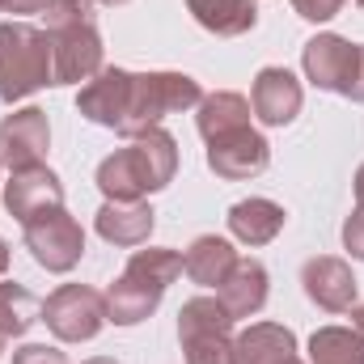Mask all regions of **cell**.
Masks as SVG:
<instances>
[{"label":"cell","instance_id":"1","mask_svg":"<svg viewBox=\"0 0 364 364\" xmlns=\"http://www.w3.org/2000/svg\"><path fill=\"white\" fill-rule=\"evenodd\" d=\"M174 174H178V140L170 132L153 127L97 166V191L106 199L127 203V199H144V195L170 186Z\"/></svg>","mask_w":364,"mask_h":364},{"label":"cell","instance_id":"2","mask_svg":"<svg viewBox=\"0 0 364 364\" xmlns=\"http://www.w3.org/2000/svg\"><path fill=\"white\" fill-rule=\"evenodd\" d=\"M182 275V255L170 246H157V250H136L127 259L123 275L102 292L106 296V322L114 326H136L144 318L157 314L166 288Z\"/></svg>","mask_w":364,"mask_h":364},{"label":"cell","instance_id":"3","mask_svg":"<svg viewBox=\"0 0 364 364\" xmlns=\"http://www.w3.org/2000/svg\"><path fill=\"white\" fill-rule=\"evenodd\" d=\"M55 85L51 34L30 21H0V102H21Z\"/></svg>","mask_w":364,"mask_h":364},{"label":"cell","instance_id":"4","mask_svg":"<svg viewBox=\"0 0 364 364\" xmlns=\"http://www.w3.org/2000/svg\"><path fill=\"white\" fill-rule=\"evenodd\" d=\"M203 102V90L195 77L186 73H132V93H127V110L123 123L114 127L119 136L136 140L144 132H153L166 114L195 110Z\"/></svg>","mask_w":364,"mask_h":364},{"label":"cell","instance_id":"5","mask_svg":"<svg viewBox=\"0 0 364 364\" xmlns=\"http://www.w3.org/2000/svg\"><path fill=\"white\" fill-rule=\"evenodd\" d=\"M233 314L220 296H191L178 309V343L186 364H233Z\"/></svg>","mask_w":364,"mask_h":364},{"label":"cell","instance_id":"6","mask_svg":"<svg viewBox=\"0 0 364 364\" xmlns=\"http://www.w3.org/2000/svg\"><path fill=\"white\" fill-rule=\"evenodd\" d=\"M43 322L60 343H90L106 326V296L85 284H64L43 301Z\"/></svg>","mask_w":364,"mask_h":364},{"label":"cell","instance_id":"7","mask_svg":"<svg viewBox=\"0 0 364 364\" xmlns=\"http://www.w3.org/2000/svg\"><path fill=\"white\" fill-rule=\"evenodd\" d=\"M26 229V250H30V259L43 267V272H73L77 263H81V255H85V229H81V220L77 216H68L64 208H55V212H43L38 220H30V225H21Z\"/></svg>","mask_w":364,"mask_h":364},{"label":"cell","instance_id":"8","mask_svg":"<svg viewBox=\"0 0 364 364\" xmlns=\"http://www.w3.org/2000/svg\"><path fill=\"white\" fill-rule=\"evenodd\" d=\"M356 55H360V43H348L343 34H314L301 47V68L318 90L348 97L352 73H356Z\"/></svg>","mask_w":364,"mask_h":364},{"label":"cell","instance_id":"9","mask_svg":"<svg viewBox=\"0 0 364 364\" xmlns=\"http://www.w3.org/2000/svg\"><path fill=\"white\" fill-rule=\"evenodd\" d=\"M208 166H212L216 178H225V182L259 178L272 166V144L255 127H242V132H229V136L208 140Z\"/></svg>","mask_w":364,"mask_h":364},{"label":"cell","instance_id":"10","mask_svg":"<svg viewBox=\"0 0 364 364\" xmlns=\"http://www.w3.org/2000/svg\"><path fill=\"white\" fill-rule=\"evenodd\" d=\"M51 149V123L47 110L26 106L0 119V166L9 170H26V166H43Z\"/></svg>","mask_w":364,"mask_h":364},{"label":"cell","instance_id":"11","mask_svg":"<svg viewBox=\"0 0 364 364\" xmlns=\"http://www.w3.org/2000/svg\"><path fill=\"white\" fill-rule=\"evenodd\" d=\"M4 208H9L13 220L30 225V220H38L43 212L64 208V182H60L55 170H47V166L13 170L9 182H4Z\"/></svg>","mask_w":364,"mask_h":364},{"label":"cell","instance_id":"12","mask_svg":"<svg viewBox=\"0 0 364 364\" xmlns=\"http://www.w3.org/2000/svg\"><path fill=\"white\" fill-rule=\"evenodd\" d=\"M51 64L55 85H81L102 73V34L93 26H73L51 34Z\"/></svg>","mask_w":364,"mask_h":364},{"label":"cell","instance_id":"13","mask_svg":"<svg viewBox=\"0 0 364 364\" xmlns=\"http://www.w3.org/2000/svg\"><path fill=\"white\" fill-rule=\"evenodd\" d=\"M301 284H305V296L326 314H348L356 305V275L343 259H331V255L309 259L301 267Z\"/></svg>","mask_w":364,"mask_h":364},{"label":"cell","instance_id":"14","mask_svg":"<svg viewBox=\"0 0 364 364\" xmlns=\"http://www.w3.org/2000/svg\"><path fill=\"white\" fill-rule=\"evenodd\" d=\"M301 102H305V90H301V81H296L288 68H263V73L255 77L250 106H255V114H259L267 127H288V123L301 114Z\"/></svg>","mask_w":364,"mask_h":364},{"label":"cell","instance_id":"15","mask_svg":"<svg viewBox=\"0 0 364 364\" xmlns=\"http://www.w3.org/2000/svg\"><path fill=\"white\" fill-rule=\"evenodd\" d=\"M127 93H132V73L127 68H102L93 81L81 85L77 110L97 127H119L123 110H127Z\"/></svg>","mask_w":364,"mask_h":364},{"label":"cell","instance_id":"16","mask_svg":"<svg viewBox=\"0 0 364 364\" xmlns=\"http://www.w3.org/2000/svg\"><path fill=\"white\" fill-rule=\"evenodd\" d=\"M97 237L110 242V246H144L153 225H157V212L144 203V199H106L102 212H97Z\"/></svg>","mask_w":364,"mask_h":364},{"label":"cell","instance_id":"17","mask_svg":"<svg viewBox=\"0 0 364 364\" xmlns=\"http://www.w3.org/2000/svg\"><path fill=\"white\" fill-rule=\"evenodd\" d=\"M296 360V335L279 322H255L233 339V364H288Z\"/></svg>","mask_w":364,"mask_h":364},{"label":"cell","instance_id":"18","mask_svg":"<svg viewBox=\"0 0 364 364\" xmlns=\"http://www.w3.org/2000/svg\"><path fill=\"white\" fill-rule=\"evenodd\" d=\"M267 284H272V275L259 259H237V267L216 288V296L225 301V309L233 318H255L267 305Z\"/></svg>","mask_w":364,"mask_h":364},{"label":"cell","instance_id":"19","mask_svg":"<svg viewBox=\"0 0 364 364\" xmlns=\"http://www.w3.org/2000/svg\"><path fill=\"white\" fill-rule=\"evenodd\" d=\"M237 259L242 255L233 250V242H225L216 233H203L182 255V272L191 275V284H199V288H220L229 279V272L237 267Z\"/></svg>","mask_w":364,"mask_h":364},{"label":"cell","instance_id":"20","mask_svg":"<svg viewBox=\"0 0 364 364\" xmlns=\"http://www.w3.org/2000/svg\"><path fill=\"white\" fill-rule=\"evenodd\" d=\"M284 208L275 203V199H259V195H250V199H242V203H233L229 208V233L237 237V242H246V246H267L279 237V229H284Z\"/></svg>","mask_w":364,"mask_h":364},{"label":"cell","instance_id":"21","mask_svg":"<svg viewBox=\"0 0 364 364\" xmlns=\"http://www.w3.org/2000/svg\"><path fill=\"white\" fill-rule=\"evenodd\" d=\"M199 114H195V127H199V136L203 140H216V136H229V132H242V127H250V97H242V93L233 90H220V93H203V102L195 106Z\"/></svg>","mask_w":364,"mask_h":364},{"label":"cell","instance_id":"22","mask_svg":"<svg viewBox=\"0 0 364 364\" xmlns=\"http://www.w3.org/2000/svg\"><path fill=\"white\" fill-rule=\"evenodd\" d=\"M186 9L208 34H220V38L250 34L255 21H259V4L255 0H186Z\"/></svg>","mask_w":364,"mask_h":364},{"label":"cell","instance_id":"23","mask_svg":"<svg viewBox=\"0 0 364 364\" xmlns=\"http://www.w3.org/2000/svg\"><path fill=\"white\" fill-rule=\"evenodd\" d=\"M38 318H43V301H38L26 284L4 279V284H0V335H4V339H21Z\"/></svg>","mask_w":364,"mask_h":364},{"label":"cell","instance_id":"24","mask_svg":"<svg viewBox=\"0 0 364 364\" xmlns=\"http://www.w3.org/2000/svg\"><path fill=\"white\" fill-rule=\"evenodd\" d=\"M309 364H364V335L356 326H322V331H314Z\"/></svg>","mask_w":364,"mask_h":364},{"label":"cell","instance_id":"25","mask_svg":"<svg viewBox=\"0 0 364 364\" xmlns=\"http://www.w3.org/2000/svg\"><path fill=\"white\" fill-rule=\"evenodd\" d=\"M43 26H47V34L73 30V26H93V0H47Z\"/></svg>","mask_w":364,"mask_h":364},{"label":"cell","instance_id":"26","mask_svg":"<svg viewBox=\"0 0 364 364\" xmlns=\"http://www.w3.org/2000/svg\"><path fill=\"white\" fill-rule=\"evenodd\" d=\"M13 364H68V356L60 348H47V343H26L13 352Z\"/></svg>","mask_w":364,"mask_h":364},{"label":"cell","instance_id":"27","mask_svg":"<svg viewBox=\"0 0 364 364\" xmlns=\"http://www.w3.org/2000/svg\"><path fill=\"white\" fill-rule=\"evenodd\" d=\"M343 4H348V0H292L296 17H305V21H331Z\"/></svg>","mask_w":364,"mask_h":364},{"label":"cell","instance_id":"28","mask_svg":"<svg viewBox=\"0 0 364 364\" xmlns=\"http://www.w3.org/2000/svg\"><path fill=\"white\" fill-rule=\"evenodd\" d=\"M343 246L352 259H364V208H356L348 220H343Z\"/></svg>","mask_w":364,"mask_h":364},{"label":"cell","instance_id":"29","mask_svg":"<svg viewBox=\"0 0 364 364\" xmlns=\"http://www.w3.org/2000/svg\"><path fill=\"white\" fill-rule=\"evenodd\" d=\"M348 97H352V102H364V43H360V55H356V73H352Z\"/></svg>","mask_w":364,"mask_h":364},{"label":"cell","instance_id":"30","mask_svg":"<svg viewBox=\"0 0 364 364\" xmlns=\"http://www.w3.org/2000/svg\"><path fill=\"white\" fill-rule=\"evenodd\" d=\"M43 4H47V0H9L4 13H43Z\"/></svg>","mask_w":364,"mask_h":364},{"label":"cell","instance_id":"31","mask_svg":"<svg viewBox=\"0 0 364 364\" xmlns=\"http://www.w3.org/2000/svg\"><path fill=\"white\" fill-rule=\"evenodd\" d=\"M356 208H364V166L356 170Z\"/></svg>","mask_w":364,"mask_h":364},{"label":"cell","instance_id":"32","mask_svg":"<svg viewBox=\"0 0 364 364\" xmlns=\"http://www.w3.org/2000/svg\"><path fill=\"white\" fill-rule=\"evenodd\" d=\"M352 326L364 335V305H352Z\"/></svg>","mask_w":364,"mask_h":364},{"label":"cell","instance_id":"33","mask_svg":"<svg viewBox=\"0 0 364 364\" xmlns=\"http://www.w3.org/2000/svg\"><path fill=\"white\" fill-rule=\"evenodd\" d=\"M9 272V246H4V237H0V275Z\"/></svg>","mask_w":364,"mask_h":364},{"label":"cell","instance_id":"34","mask_svg":"<svg viewBox=\"0 0 364 364\" xmlns=\"http://www.w3.org/2000/svg\"><path fill=\"white\" fill-rule=\"evenodd\" d=\"M85 364H119V360H110V356H93V360H85Z\"/></svg>","mask_w":364,"mask_h":364},{"label":"cell","instance_id":"35","mask_svg":"<svg viewBox=\"0 0 364 364\" xmlns=\"http://www.w3.org/2000/svg\"><path fill=\"white\" fill-rule=\"evenodd\" d=\"M97 4H123V0H97Z\"/></svg>","mask_w":364,"mask_h":364},{"label":"cell","instance_id":"36","mask_svg":"<svg viewBox=\"0 0 364 364\" xmlns=\"http://www.w3.org/2000/svg\"><path fill=\"white\" fill-rule=\"evenodd\" d=\"M4 343H9V339H4V335H0V352H4Z\"/></svg>","mask_w":364,"mask_h":364},{"label":"cell","instance_id":"37","mask_svg":"<svg viewBox=\"0 0 364 364\" xmlns=\"http://www.w3.org/2000/svg\"><path fill=\"white\" fill-rule=\"evenodd\" d=\"M4 4H9V0H0V13H4Z\"/></svg>","mask_w":364,"mask_h":364},{"label":"cell","instance_id":"38","mask_svg":"<svg viewBox=\"0 0 364 364\" xmlns=\"http://www.w3.org/2000/svg\"><path fill=\"white\" fill-rule=\"evenodd\" d=\"M356 4H360V9H364V0H356Z\"/></svg>","mask_w":364,"mask_h":364},{"label":"cell","instance_id":"39","mask_svg":"<svg viewBox=\"0 0 364 364\" xmlns=\"http://www.w3.org/2000/svg\"><path fill=\"white\" fill-rule=\"evenodd\" d=\"M288 364H301V360H288Z\"/></svg>","mask_w":364,"mask_h":364}]
</instances>
